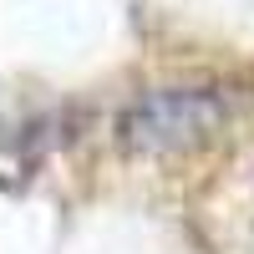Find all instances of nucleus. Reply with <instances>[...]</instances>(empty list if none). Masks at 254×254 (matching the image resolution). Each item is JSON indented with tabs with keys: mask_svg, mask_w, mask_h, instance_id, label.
I'll return each mask as SVG.
<instances>
[{
	"mask_svg": "<svg viewBox=\"0 0 254 254\" xmlns=\"http://www.w3.org/2000/svg\"><path fill=\"white\" fill-rule=\"evenodd\" d=\"M224 117H229V102L219 87H158L127 102L112 122V132L122 153L163 158V153L198 147Z\"/></svg>",
	"mask_w": 254,
	"mask_h": 254,
	"instance_id": "1",
	"label": "nucleus"
}]
</instances>
